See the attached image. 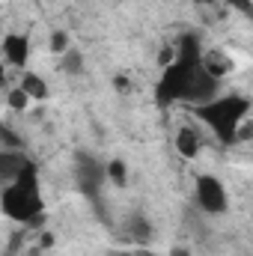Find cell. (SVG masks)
Segmentation results:
<instances>
[{
	"mask_svg": "<svg viewBox=\"0 0 253 256\" xmlns=\"http://www.w3.org/2000/svg\"><path fill=\"white\" fill-rule=\"evenodd\" d=\"M128 236L134 238V244H146L152 238V226L146 224V218H131V226H128Z\"/></svg>",
	"mask_w": 253,
	"mask_h": 256,
	"instance_id": "7c38bea8",
	"label": "cell"
},
{
	"mask_svg": "<svg viewBox=\"0 0 253 256\" xmlns=\"http://www.w3.org/2000/svg\"><path fill=\"white\" fill-rule=\"evenodd\" d=\"M3 57H6L9 66H18L21 68V66L27 63V57H30V39L24 33H9L3 39Z\"/></svg>",
	"mask_w": 253,
	"mask_h": 256,
	"instance_id": "52a82bcc",
	"label": "cell"
},
{
	"mask_svg": "<svg viewBox=\"0 0 253 256\" xmlns=\"http://www.w3.org/2000/svg\"><path fill=\"white\" fill-rule=\"evenodd\" d=\"M74 179H78V188L80 194H86L90 200H98V194L108 182V170L92 158V155H78V164H74Z\"/></svg>",
	"mask_w": 253,
	"mask_h": 256,
	"instance_id": "5b68a950",
	"label": "cell"
},
{
	"mask_svg": "<svg viewBox=\"0 0 253 256\" xmlns=\"http://www.w3.org/2000/svg\"><path fill=\"white\" fill-rule=\"evenodd\" d=\"M248 98L244 96H226V98H212L206 104H196L194 114L212 128V134L220 140V143H236L238 140V131L248 120Z\"/></svg>",
	"mask_w": 253,
	"mask_h": 256,
	"instance_id": "7a4b0ae2",
	"label": "cell"
},
{
	"mask_svg": "<svg viewBox=\"0 0 253 256\" xmlns=\"http://www.w3.org/2000/svg\"><path fill=\"white\" fill-rule=\"evenodd\" d=\"M51 48H54V54H63V51H68V36H66V33H54Z\"/></svg>",
	"mask_w": 253,
	"mask_h": 256,
	"instance_id": "9a60e30c",
	"label": "cell"
},
{
	"mask_svg": "<svg viewBox=\"0 0 253 256\" xmlns=\"http://www.w3.org/2000/svg\"><path fill=\"white\" fill-rule=\"evenodd\" d=\"M176 149H179L185 158H194V155L200 152V137H196L194 128H179V134H176Z\"/></svg>",
	"mask_w": 253,
	"mask_h": 256,
	"instance_id": "ba28073f",
	"label": "cell"
},
{
	"mask_svg": "<svg viewBox=\"0 0 253 256\" xmlns=\"http://www.w3.org/2000/svg\"><path fill=\"white\" fill-rule=\"evenodd\" d=\"M104 170H108V176H110V179H114L116 185H126V167H122L120 161H114V164H108Z\"/></svg>",
	"mask_w": 253,
	"mask_h": 256,
	"instance_id": "4fadbf2b",
	"label": "cell"
},
{
	"mask_svg": "<svg viewBox=\"0 0 253 256\" xmlns=\"http://www.w3.org/2000/svg\"><path fill=\"white\" fill-rule=\"evenodd\" d=\"M194 200H196V206H200L206 214H224V212H226V206H230V196H226L224 182H220L218 176H212V173L196 176Z\"/></svg>",
	"mask_w": 253,
	"mask_h": 256,
	"instance_id": "277c9868",
	"label": "cell"
},
{
	"mask_svg": "<svg viewBox=\"0 0 253 256\" xmlns=\"http://www.w3.org/2000/svg\"><path fill=\"white\" fill-rule=\"evenodd\" d=\"M202 66H206L214 78H224V74L232 68V60H230L226 54H220V51H212V54H202Z\"/></svg>",
	"mask_w": 253,
	"mask_h": 256,
	"instance_id": "30bf717a",
	"label": "cell"
},
{
	"mask_svg": "<svg viewBox=\"0 0 253 256\" xmlns=\"http://www.w3.org/2000/svg\"><path fill=\"white\" fill-rule=\"evenodd\" d=\"M27 102H30V98H27V96H24L21 90H15V92H9V104H12L15 110H24V108H27Z\"/></svg>",
	"mask_w": 253,
	"mask_h": 256,
	"instance_id": "5bb4252c",
	"label": "cell"
},
{
	"mask_svg": "<svg viewBox=\"0 0 253 256\" xmlns=\"http://www.w3.org/2000/svg\"><path fill=\"white\" fill-rule=\"evenodd\" d=\"M60 68H63L66 74H72V78H78V74H84L86 72V63H84V57L78 54V51H63L60 54Z\"/></svg>",
	"mask_w": 253,
	"mask_h": 256,
	"instance_id": "8fae6325",
	"label": "cell"
},
{
	"mask_svg": "<svg viewBox=\"0 0 253 256\" xmlns=\"http://www.w3.org/2000/svg\"><path fill=\"white\" fill-rule=\"evenodd\" d=\"M6 84V74H3V66H0V86Z\"/></svg>",
	"mask_w": 253,
	"mask_h": 256,
	"instance_id": "ac0fdd59",
	"label": "cell"
},
{
	"mask_svg": "<svg viewBox=\"0 0 253 256\" xmlns=\"http://www.w3.org/2000/svg\"><path fill=\"white\" fill-rule=\"evenodd\" d=\"M230 3H238V6H248V0H230Z\"/></svg>",
	"mask_w": 253,
	"mask_h": 256,
	"instance_id": "d6986e66",
	"label": "cell"
},
{
	"mask_svg": "<svg viewBox=\"0 0 253 256\" xmlns=\"http://www.w3.org/2000/svg\"><path fill=\"white\" fill-rule=\"evenodd\" d=\"M131 256H152V254H149L146 248H140V250H134V254H131Z\"/></svg>",
	"mask_w": 253,
	"mask_h": 256,
	"instance_id": "e0dca14e",
	"label": "cell"
},
{
	"mask_svg": "<svg viewBox=\"0 0 253 256\" xmlns=\"http://www.w3.org/2000/svg\"><path fill=\"white\" fill-rule=\"evenodd\" d=\"M30 167H33V161L21 149H3L0 152V182H12Z\"/></svg>",
	"mask_w": 253,
	"mask_h": 256,
	"instance_id": "8992f818",
	"label": "cell"
},
{
	"mask_svg": "<svg viewBox=\"0 0 253 256\" xmlns=\"http://www.w3.org/2000/svg\"><path fill=\"white\" fill-rule=\"evenodd\" d=\"M218 86H220V78H214L202 66L200 39L196 36H185L182 45H179L176 60L164 68L155 96H158L161 104L185 102V104H194L196 108V104H206V102L218 98Z\"/></svg>",
	"mask_w": 253,
	"mask_h": 256,
	"instance_id": "6da1fadb",
	"label": "cell"
},
{
	"mask_svg": "<svg viewBox=\"0 0 253 256\" xmlns=\"http://www.w3.org/2000/svg\"><path fill=\"white\" fill-rule=\"evenodd\" d=\"M170 256H190V254H188V248H173Z\"/></svg>",
	"mask_w": 253,
	"mask_h": 256,
	"instance_id": "2e32d148",
	"label": "cell"
},
{
	"mask_svg": "<svg viewBox=\"0 0 253 256\" xmlns=\"http://www.w3.org/2000/svg\"><path fill=\"white\" fill-rule=\"evenodd\" d=\"M27 98H45L48 96V84L39 78V74H33V72H27L24 74V80H21V86H18Z\"/></svg>",
	"mask_w": 253,
	"mask_h": 256,
	"instance_id": "9c48e42d",
	"label": "cell"
},
{
	"mask_svg": "<svg viewBox=\"0 0 253 256\" xmlns=\"http://www.w3.org/2000/svg\"><path fill=\"white\" fill-rule=\"evenodd\" d=\"M42 212V191H39V176L36 167L24 170L18 179H12L3 191V214L18 220V224H30L36 220Z\"/></svg>",
	"mask_w": 253,
	"mask_h": 256,
	"instance_id": "3957f363",
	"label": "cell"
}]
</instances>
